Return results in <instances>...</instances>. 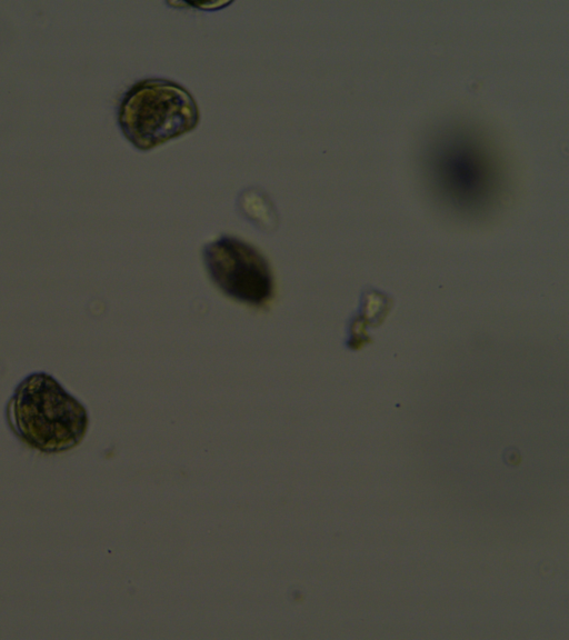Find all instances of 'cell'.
<instances>
[{"label":"cell","mask_w":569,"mask_h":640,"mask_svg":"<svg viewBox=\"0 0 569 640\" xmlns=\"http://www.w3.org/2000/svg\"><path fill=\"white\" fill-rule=\"evenodd\" d=\"M6 418L17 438L44 453L74 448L89 424L86 407L47 372H33L20 381Z\"/></svg>","instance_id":"cell-1"},{"label":"cell","mask_w":569,"mask_h":640,"mask_svg":"<svg viewBox=\"0 0 569 640\" xmlns=\"http://www.w3.org/2000/svg\"><path fill=\"white\" fill-rule=\"evenodd\" d=\"M192 94L168 79H143L132 84L118 107V124L127 140L141 151L192 131L199 122Z\"/></svg>","instance_id":"cell-2"},{"label":"cell","mask_w":569,"mask_h":640,"mask_svg":"<svg viewBox=\"0 0 569 640\" xmlns=\"http://www.w3.org/2000/svg\"><path fill=\"white\" fill-rule=\"evenodd\" d=\"M202 254L211 280L226 296L252 307H263L273 297L269 262L251 244L221 236L206 244Z\"/></svg>","instance_id":"cell-4"},{"label":"cell","mask_w":569,"mask_h":640,"mask_svg":"<svg viewBox=\"0 0 569 640\" xmlns=\"http://www.w3.org/2000/svg\"><path fill=\"white\" fill-rule=\"evenodd\" d=\"M436 188L462 209L486 206L497 187V171L485 146L469 132L448 131L436 138L427 153Z\"/></svg>","instance_id":"cell-3"}]
</instances>
